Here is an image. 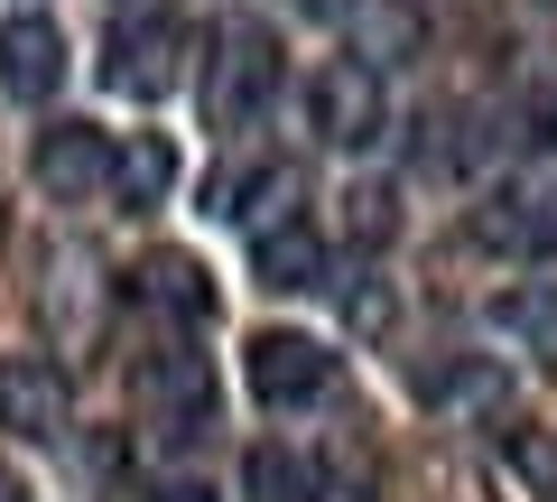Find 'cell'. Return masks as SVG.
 <instances>
[{
    "mask_svg": "<svg viewBox=\"0 0 557 502\" xmlns=\"http://www.w3.org/2000/svg\"><path fill=\"white\" fill-rule=\"evenodd\" d=\"M270 94H278V38L251 20L214 28V47H205V121L214 131H251Z\"/></svg>",
    "mask_w": 557,
    "mask_h": 502,
    "instance_id": "6da1fadb",
    "label": "cell"
},
{
    "mask_svg": "<svg viewBox=\"0 0 557 502\" xmlns=\"http://www.w3.org/2000/svg\"><path fill=\"white\" fill-rule=\"evenodd\" d=\"M177 47H186L177 10L131 0V10H121V28L102 38V84H112V94H131V102H159L168 84H177Z\"/></svg>",
    "mask_w": 557,
    "mask_h": 502,
    "instance_id": "7a4b0ae2",
    "label": "cell"
},
{
    "mask_svg": "<svg viewBox=\"0 0 557 502\" xmlns=\"http://www.w3.org/2000/svg\"><path fill=\"white\" fill-rule=\"evenodd\" d=\"M307 121H317L325 149H372L391 131V94H381V75L362 57H325L317 84H307Z\"/></svg>",
    "mask_w": 557,
    "mask_h": 502,
    "instance_id": "3957f363",
    "label": "cell"
},
{
    "mask_svg": "<svg viewBox=\"0 0 557 502\" xmlns=\"http://www.w3.org/2000/svg\"><path fill=\"white\" fill-rule=\"evenodd\" d=\"M474 242L483 252H511V261L557 252V168H520L511 186H493L474 205Z\"/></svg>",
    "mask_w": 557,
    "mask_h": 502,
    "instance_id": "277c9868",
    "label": "cell"
},
{
    "mask_svg": "<svg viewBox=\"0 0 557 502\" xmlns=\"http://www.w3.org/2000/svg\"><path fill=\"white\" fill-rule=\"evenodd\" d=\"M112 159H121L112 131H94V121H47L38 149H28V177L57 205H94L102 186H112Z\"/></svg>",
    "mask_w": 557,
    "mask_h": 502,
    "instance_id": "5b68a950",
    "label": "cell"
},
{
    "mask_svg": "<svg viewBox=\"0 0 557 502\" xmlns=\"http://www.w3.org/2000/svg\"><path fill=\"white\" fill-rule=\"evenodd\" d=\"M242 372H251V401L260 409H307V401H325V382H335V354H325L317 335L260 326L251 354H242Z\"/></svg>",
    "mask_w": 557,
    "mask_h": 502,
    "instance_id": "8992f818",
    "label": "cell"
},
{
    "mask_svg": "<svg viewBox=\"0 0 557 502\" xmlns=\"http://www.w3.org/2000/svg\"><path fill=\"white\" fill-rule=\"evenodd\" d=\"M139 409H149L159 438H196L214 419V363L186 354V344H159V354L139 363Z\"/></svg>",
    "mask_w": 557,
    "mask_h": 502,
    "instance_id": "52a82bcc",
    "label": "cell"
},
{
    "mask_svg": "<svg viewBox=\"0 0 557 502\" xmlns=\"http://www.w3.org/2000/svg\"><path fill=\"white\" fill-rule=\"evenodd\" d=\"M65 84V28L47 10H20V20L0 28V94L10 102H47Z\"/></svg>",
    "mask_w": 557,
    "mask_h": 502,
    "instance_id": "ba28073f",
    "label": "cell"
},
{
    "mask_svg": "<svg viewBox=\"0 0 557 502\" xmlns=\"http://www.w3.org/2000/svg\"><path fill=\"white\" fill-rule=\"evenodd\" d=\"M0 428L10 438H57L65 428V372L47 354H0Z\"/></svg>",
    "mask_w": 557,
    "mask_h": 502,
    "instance_id": "9c48e42d",
    "label": "cell"
},
{
    "mask_svg": "<svg viewBox=\"0 0 557 502\" xmlns=\"http://www.w3.org/2000/svg\"><path fill=\"white\" fill-rule=\"evenodd\" d=\"M251 280L260 289H325V233L307 215H278L251 233Z\"/></svg>",
    "mask_w": 557,
    "mask_h": 502,
    "instance_id": "30bf717a",
    "label": "cell"
},
{
    "mask_svg": "<svg viewBox=\"0 0 557 502\" xmlns=\"http://www.w3.org/2000/svg\"><path fill=\"white\" fill-rule=\"evenodd\" d=\"M168 186H177V149H168L159 131H139V140H121V159H112V196L131 205V215L168 205Z\"/></svg>",
    "mask_w": 557,
    "mask_h": 502,
    "instance_id": "8fae6325",
    "label": "cell"
},
{
    "mask_svg": "<svg viewBox=\"0 0 557 502\" xmlns=\"http://www.w3.org/2000/svg\"><path fill=\"white\" fill-rule=\"evenodd\" d=\"M139 298L168 307V317H214V280H205V261H186V252H149V261H139Z\"/></svg>",
    "mask_w": 557,
    "mask_h": 502,
    "instance_id": "7c38bea8",
    "label": "cell"
},
{
    "mask_svg": "<svg viewBox=\"0 0 557 502\" xmlns=\"http://www.w3.org/2000/svg\"><path fill=\"white\" fill-rule=\"evenodd\" d=\"M418 47H428V20H418V0H372L362 10V65H409Z\"/></svg>",
    "mask_w": 557,
    "mask_h": 502,
    "instance_id": "4fadbf2b",
    "label": "cell"
},
{
    "mask_svg": "<svg viewBox=\"0 0 557 502\" xmlns=\"http://www.w3.org/2000/svg\"><path fill=\"white\" fill-rule=\"evenodd\" d=\"M493 326H502V335H520L530 354H557V289H548V280L502 289V298H493Z\"/></svg>",
    "mask_w": 557,
    "mask_h": 502,
    "instance_id": "5bb4252c",
    "label": "cell"
},
{
    "mask_svg": "<svg viewBox=\"0 0 557 502\" xmlns=\"http://www.w3.org/2000/svg\"><path fill=\"white\" fill-rule=\"evenodd\" d=\"M344 233H354L362 252H381V242L399 233V186L391 177H354L344 186Z\"/></svg>",
    "mask_w": 557,
    "mask_h": 502,
    "instance_id": "9a60e30c",
    "label": "cell"
},
{
    "mask_svg": "<svg viewBox=\"0 0 557 502\" xmlns=\"http://www.w3.org/2000/svg\"><path fill=\"white\" fill-rule=\"evenodd\" d=\"M242 483H251V502H317V465H298L288 446H251Z\"/></svg>",
    "mask_w": 557,
    "mask_h": 502,
    "instance_id": "2e32d148",
    "label": "cell"
},
{
    "mask_svg": "<svg viewBox=\"0 0 557 502\" xmlns=\"http://www.w3.org/2000/svg\"><path fill=\"white\" fill-rule=\"evenodd\" d=\"M428 401H446V409H502V401H511V382H502L493 363H456V372L428 382Z\"/></svg>",
    "mask_w": 557,
    "mask_h": 502,
    "instance_id": "e0dca14e",
    "label": "cell"
},
{
    "mask_svg": "<svg viewBox=\"0 0 557 502\" xmlns=\"http://www.w3.org/2000/svg\"><path fill=\"white\" fill-rule=\"evenodd\" d=\"M251 196H288V168H223L214 177V215H233V223H251Z\"/></svg>",
    "mask_w": 557,
    "mask_h": 502,
    "instance_id": "ac0fdd59",
    "label": "cell"
},
{
    "mask_svg": "<svg viewBox=\"0 0 557 502\" xmlns=\"http://www.w3.org/2000/svg\"><path fill=\"white\" fill-rule=\"evenodd\" d=\"M511 465H520V483L539 502H557V438L548 428H511Z\"/></svg>",
    "mask_w": 557,
    "mask_h": 502,
    "instance_id": "d6986e66",
    "label": "cell"
},
{
    "mask_svg": "<svg viewBox=\"0 0 557 502\" xmlns=\"http://www.w3.org/2000/svg\"><path fill=\"white\" fill-rule=\"evenodd\" d=\"M344 317H354L362 335H381V326H391V289H354V298H344Z\"/></svg>",
    "mask_w": 557,
    "mask_h": 502,
    "instance_id": "ffe728a7",
    "label": "cell"
},
{
    "mask_svg": "<svg viewBox=\"0 0 557 502\" xmlns=\"http://www.w3.org/2000/svg\"><path fill=\"white\" fill-rule=\"evenodd\" d=\"M159 502H223V493H205V483H168Z\"/></svg>",
    "mask_w": 557,
    "mask_h": 502,
    "instance_id": "44dd1931",
    "label": "cell"
},
{
    "mask_svg": "<svg viewBox=\"0 0 557 502\" xmlns=\"http://www.w3.org/2000/svg\"><path fill=\"white\" fill-rule=\"evenodd\" d=\"M0 502H28V483H20V475H10V465H0Z\"/></svg>",
    "mask_w": 557,
    "mask_h": 502,
    "instance_id": "7402d4cb",
    "label": "cell"
},
{
    "mask_svg": "<svg viewBox=\"0 0 557 502\" xmlns=\"http://www.w3.org/2000/svg\"><path fill=\"white\" fill-rule=\"evenodd\" d=\"M307 10H317V20H325V10H344V0H307Z\"/></svg>",
    "mask_w": 557,
    "mask_h": 502,
    "instance_id": "603a6c76",
    "label": "cell"
}]
</instances>
